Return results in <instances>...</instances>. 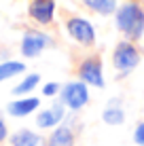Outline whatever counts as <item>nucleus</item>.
Listing matches in <instances>:
<instances>
[{"mask_svg":"<svg viewBox=\"0 0 144 146\" xmlns=\"http://www.w3.org/2000/svg\"><path fill=\"white\" fill-rule=\"evenodd\" d=\"M117 28L129 40H138L144 34V11L136 2H129L119 9L117 13Z\"/></svg>","mask_w":144,"mask_h":146,"instance_id":"obj_1","label":"nucleus"},{"mask_svg":"<svg viewBox=\"0 0 144 146\" xmlns=\"http://www.w3.org/2000/svg\"><path fill=\"white\" fill-rule=\"evenodd\" d=\"M112 64H115L117 70L127 74L140 64V53H138V49L131 42H119L115 53H112Z\"/></svg>","mask_w":144,"mask_h":146,"instance_id":"obj_2","label":"nucleus"},{"mask_svg":"<svg viewBox=\"0 0 144 146\" xmlns=\"http://www.w3.org/2000/svg\"><path fill=\"white\" fill-rule=\"evenodd\" d=\"M68 34H70L76 42L85 44V47H91V44L96 42V30H93V26L83 17L68 19Z\"/></svg>","mask_w":144,"mask_h":146,"instance_id":"obj_3","label":"nucleus"},{"mask_svg":"<svg viewBox=\"0 0 144 146\" xmlns=\"http://www.w3.org/2000/svg\"><path fill=\"white\" fill-rule=\"evenodd\" d=\"M62 102L72 110L83 108L89 102V91H87L85 83H68L62 91Z\"/></svg>","mask_w":144,"mask_h":146,"instance_id":"obj_4","label":"nucleus"},{"mask_svg":"<svg viewBox=\"0 0 144 146\" xmlns=\"http://www.w3.org/2000/svg\"><path fill=\"white\" fill-rule=\"evenodd\" d=\"M81 80L87 85H93V87H104V76H102V62L98 57H89L81 64Z\"/></svg>","mask_w":144,"mask_h":146,"instance_id":"obj_5","label":"nucleus"},{"mask_svg":"<svg viewBox=\"0 0 144 146\" xmlns=\"http://www.w3.org/2000/svg\"><path fill=\"white\" fill-rule=\"evenodd\" d=\"M28 13H30V17H32L34 21L47 26V23L53 21L55 0H32V2H30V7H28Z\"/></svg>","mask_w":144,"mask_h":146,"instance_id":"obj_6","label":"nucleus"},{"mask_svg":"<svg viewBox=\"0 0 144 146\" xmlns=\"http://www.w3.org/2000/svg\"><path fill=\"white\" fill-rule=\"evenodd\" d=\"M47 44H49V38L44 36V34L30 30V32L23 34V40H21V53L26 55V57H36V55L40 53L42 49L47 47Z\"/></svg>","mask_w":144,"mask_h":146,"instance_id":"obj_7","label":"nucleus"},{"mask_svg":"<svg viewBox=\"0 0 144 146\" xmlns=\"http://www.w3.org/2000/svg\"><path fill=\"white\" fill-rule=\"evenodd\" d=\"M38 106H40V100L38 98H23V100L11 102L7 106V110H9L11 117H28V114H32Z\"/></svg>","mask_w":144,"mask_h":146,"instance_id":"obj_8","label":"nucleus"},{"mask_svg":"<svg viewBox=\"0 0 144 146\" xmlns=\"http://www.w3.org/2000/svg\"><path fill=\"white\" fill-rule=\"evenodd\" d=\"M62 119H64V104H53L49 110H42L36 117V125L38 127H55Z\"/></svg>","mask_w":144,"mask_h":146,"instance_id":"obj_9","label":"nucleus"},{"mask_svg":"<svg viewBox=\"0 0 144 146\" xmlns=\"http://www.w3.org/2000/svg\"><path fill=\"white\" fill-rule=\"evenodd\" d=\"M13 146H47L42 135L30 131V129H23V131L13 135Z\"/></svg>","mask_w":144,"mask_h":146,"instance_id":"obj_10","label":"nucleus"},{"mask_svg":"<svg viewBox=\"0 0 144 146\" xmlns=\"http://www.w3.org/2000/svg\"><path fill=\"white\" fill-rule=\"evenodd\" d=\"M47 146H74V135L68 127H57L51 133Z\"/></svg>","mask_w":144,"mask_h":146,"instance_id":"obj_11","label":"nucleus"},{"mask_svg":"<svg viewBox=\"0 0 144 146\" xmlns=\"http://www.w3.org/2000/svg\"><path fill=\"white\" fill-rule=\"evenodd\" d=\"M85 4L100 15H110L117 9V0H85Z\"/></svg>","mask_w":144,"mask_h":146,"instance_id":"obj_12","label":"nucleus"},{"mask_svg":"<svg viewBox=\"0 0 144 146\" xmlns=\"http://www.w3.org/2000/svg\"><path fill=\"white\" fill-rule=\"evenodd\" d=\"M23 70H26V64L21 62H2L0 64V83L15 76V74H21Z\"/></svg>","mask_w":144,"mask_h":146,"instance_id":"obj_13","label":"nucleus"},{"mask_svg":"<svg viewBox=\"0 0 144 146\" xmlns=\"http://www.w3.org/2000/svg\"><path fill=\"white\" fill-rule=\"evenodd\" d=\"M38 80H40V76H38V74H30V76H26L21 83L17 85V87L13 89V93H15V95H23V93L32 91V89L38 85Z\"/></svg>","mask_w":144,"mask_h":146,"instance_id":"obj_14","label":"nucleus"},{"mask_svg":"<svg viewBox=\"0 0 144 146\" xmlns=\"http://www.w3.org/2000/svg\"><path fill=\"white\" fill-rule=\"evenodd\" d=\"M102 119H104V123H108V125H121L123 121H125V112H123L121 108H106L104 114H102Z\"/></svg>","mask_w":144,"mask_h":146,"instance_id":"obj_15","label":"nucleus"},{"mask_svg":"<svg viewBox=\"0 0 144 146\" xmlns=\"http://www.w3.org/2000/svg\"><path fill=\"white\" fill-rule=\"evenodd\" d=\"M133 142L138 146H144V123H140L136 127V131H133Z\"/></svg>","mask_w":144,"mask_h":146,"instance_id":"obj_16","label":"nucleus"},{"mask_svg":"<svg viewBox=\"0 0 144 146\" xmlns=\"http://www.w3.org/2000/svg\"><path fill=\"white\" fill-rule=\"evenodd\" d=\"M57 91H59V85H57V83H47V85H44V87H42V93L47 95V98H51V95H55Z\"/></svg>","mask_w":144,"mask_h":146,"instance_id":"obj_17","label":"nucleus"},{"mask_svg":"<svg viewBox=\"0 0 144 146\" xmlns=\"http://www.w3.org/2000/svg\"><path fill=\"white\" fill-rule=\"evenodd\" d=\"M7 140V125H4V121L0 119V142H4Z\"/></svg>","mask_w":144,"mask_h":146,"instance_id":"obj_18","label":"nucleus"}]
</instances>
